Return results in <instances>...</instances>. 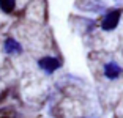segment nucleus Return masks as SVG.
<instances>
[{
  "label": "nucleus",
  "instance_id": "6",
  "mask_svg": "<svg viewBox=\"0 0 123 118\" xmlns=\"http://www.w3.org/2000/svg\"><path fill=\"white\" fill-rule=\"evenodd\" d=\"M0 115H2L0 118H16L14 110H11V109H3V110L0 112Z\"/></svg>",
  "mask_w": 123,
  "mask_h": 118
},
{
  "label": "nucleus",
  "instance_id": "5",
  "mask_svg": "<svg viewBox=\"0 0 123 118\" xmlns=\"http://www.w3.org/2000/svg\"><path fill=\"white\" fill-rule=\"evenodd\" d=\"M14 5H16V0H0V8L3 13H11L14 10Z\"/></svg>",
  "mask_w": 123,
  "mask_h": 118
},
{
  "label": "nucleus",
  "instance_id": "4",
  "mask_svg": "<svg viewBox=\"0 0 123 118\" xmlns=\"http://www.w3.org/2000/svg\"><path fill=\"white\" fill-rule=\"evenodd\" d=\"M5 50H6L8 54H21V44L18 43V41H14V39L8 38L6 41H5Z\"/></svg>",
  "mask_w": 123,
  "mask_h": 118
},
{
  "label": "nucleus",
  "instance_id": "3",
  "mask_svg": "<svg viewBox=\"0 0 123 118\" xmlns=\"http://www.w3.org/2000/svg\"><path fill=\"white\" fill-rule=\"evenodd\" d=\"M104 74L107 79H117L122 74V68L117 63H107L104 66Z\"/></svg>",
  "mask_w": 123,
  "mask_h": 118
},
{
  "label": "nucleus",
  "instance_id": "1",
  "mask_svg": "<svg viewBox=\"0 0 123 118\" xmlns=\"http://www.w3.org/2000/svg\"><path fill=\"white\" fill-rule=\"evenodd\" d=\"M120 16H122V11L120 10H115V11H111V13H107V14L104 16V19H103L101 22V27L103 30H114L118 25V21H120Z\"/></svg>",
  "mask_w": 123,
  "mask_h": 118
},
{
  "label": "nucleus",
  "instance_id": "2",
  "mask_svg": "<svg viewBox=\"0 0 123 118\" xmlns=\"http://www.w3.org/2000/svg\"><path fill=\"white\" fill-rule=\"evenodd\" d=\"M38 65H40V68L44 69L46 72H54L55 69L60 68V61L54 57H43L38 61Z\"/></svg>",
  "mask_w": 123,
  "mask_h": 118
}]
</instances>
